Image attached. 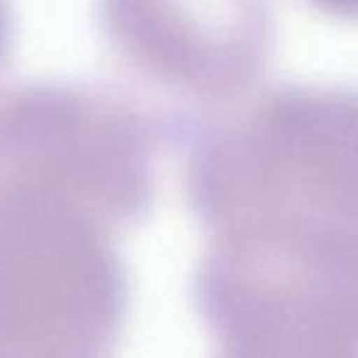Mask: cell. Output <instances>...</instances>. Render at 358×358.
<instances>
[{
    "label": "cell",
    "mask_w": 358,
    "mask_h": 358,
    "mask_svg": "<svg viewBox=\"0 0 358 358\" xmlns=\"http://www.w3.org/2000/svg\"><path fill=\"white\" fill-rule=\"evenodd\" d=\"M314 10L338 22H353L358 25V0H304Z\"/></svg>",
    "instance_id": "8992f818"
},
{
    "label": "cell",
    "mask_w": 358,
    "mask_h": 358,
    "mask_svg": "<svg viewBox=\"0 0 358 358\" xmlns=\"http://www.w3.org/2000/svg\"><path fill=\"white\" fill-rule=\"evenodd\" d=\"M128 307L108 226L62 204L0 199V358H115Z\"/></svg>",
    "instance_id": "3957f363"
},
{
    "label": "cell",
    "mask_w": 358,
    "mask_h": 358,
    "mask_svg": "<svg viewBox=\"0 0 358 358\" xmlns=\"http://www.w3.org/2000/svg\"><path fill=\"white\" fill-rule=\"evenodd\" d=\"M162 128L209 238L358 258V86L282 84Z\"/></svg>",
    "instance_id": "6da1fadb"
},
{
    "label": "cell",
    "mask_w": 358,
    "mask_h": 358,
    "mask_svg": "<svg viewBox=\"0 0 358 358\" xmlns=\"http://www.w3.org/2000/svg\"><path fill=\"white\" fill-rule=\"evenodd\" d=\"M15 40V17H13L10 0H0V71L6 69Z\"/></svg>",
    "instance_id": "52a82bcc"
},
{
    "label": "cell",
    "mask_w": 358,
    "mask_h": 358,
    "mask_svg": "<svg viewBox=\"0 0 358 358\" xmlns=\"http://www.w3.org/2000/svg\"><path fill=\"white\" fill-rule=\"evenodd\" d=\"M96 22L120 64L199 108L245 99L275 47L273 0H96Z\"/></svg>",
    "instance_id": "5b68a950"
},
{
    "label": "cell",
    "mask_w": 358,
    "mask_h": 358,
    "mask_svg": "<svg viewBox=\"0 0 358 358\" xmlns=\"http://www.w3.org/2000/svg\"><path fill=\"white\" fill-rule=\"evenodd\" d=\"M192 297L214 358H358V260L214 238Z\"/></svg>",
    "instance_id": "277c9868"
},
{
    "label": "cell",
    "mask_w": 358,
    "mask_h": 358,
    "mask_svg": "<svg viewBox=\"0 0 358 358\" xmlns=\"http://www.w3.org/2000/svg\"><path fill=\"white\" fill-rule=\"evenodd\" d=\"M155 118L103 86L27 81L0 91V199H40L123 231L150 216Z\"/></svg>",
    "instance_id": "7a4b0ae2"
}]
</instances>
